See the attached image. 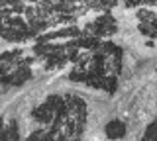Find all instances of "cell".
Masks as SVG:
<instances>
[{"mask_svg":"<svg viewBox=\"0 0 157 141\" xmlns=\"http://www.w3.org/2000/svg\"><path fill=\"white\" fill-rule=\"evenodd\" d=\"M126 124L122 120H110V121H106V125H104V133H106V137L108 139H122V137H126Z\"/></svg>","mask_w":157,"mask_h":141,"instance_id":"1","label":"cell"},{"mask_svg":"<svg viewBox=\"0 0 157 141\" xmlns=\"http://www.w3.org/2000/svg\"><path fill=\"white\" fill-rule=\"evenodd\" d=\"M32 118L36 121H39V124H51L53 121V112L49 110L45 104H41V106H37V108L32 112Z\"/></svg>","mask_w":157,"mask_h":141,"instance_id":"2","label":"cell"},{"mask_svg":"<svg viewBox=\"0 0 157 141\" xmlns=\"http://www.w3.org/2000/svg\"><path fill=\"white\" fill-rule=\"evenodd\" d=\"M4 137H6V141H20V129L16 120L8 121V125H4Z\"/></svg>","mask_w":157,"mask_h":141,"instance_id":"3","label":"cell"},{"mask_svg":"<svg viewBox=\"0 0 157 141\" xmlns=\"http://www.w3.org/2000/svg\"><path fill=\"white\" fill-rule=\"evenodd\" d=\"M102 88H104L106 92H110V94H114L116 88H118V79L114 75H106L104 80H102Z\"/></svg>","mask_w":157,"mask_h":141,"instance_id":"4","label":"cell"},{"mask_svg":"<svg viewBox=\"0 0 157 141\" xmlns=\"http://www.w3.org/2000/svg\"><path fill=\"white\" fill-rule=\"evenodd\" d=\"M155 26H157V24H137V30L144 33V35H147L149 39H153V37L157 35Z\"/></svg>","mask_w":157,"mask_h":141,"instance_id":"5","label":"cell"}]
</instances>
